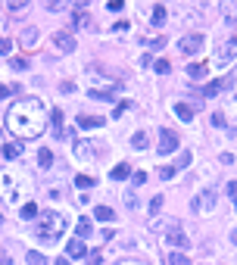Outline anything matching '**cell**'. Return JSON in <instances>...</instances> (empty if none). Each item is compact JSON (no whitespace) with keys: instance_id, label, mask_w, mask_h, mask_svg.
I'll use <instances>...</instances> for the list:
<instances>
[{"instance_id":"33","label":"cell","mask_w":237,"mask_h":265,"mask_svg":"<svg viewBox=\"0 0 237 265\" xmlns=\"http://www.w3.org/2000/svg\"><path fill=\"white\" fill-rule=\"evenodd\" d=\"M10 91H19V84H10V88H6V84H0V100L10 97Z\"/></svg>"},{"instance_id":"38","label":"cell","mask_w":237,"mask_h":265,"mask_svg":"<svg viewBox=\"0 0 237 265\" xmlns=\"http://www.w3.org/2000/svg\"><path fill=\"white\" fill-rule=\"evenodd\" d=\"M116 265H150V262H141V259H122V262H116Z\"/></svg>"},{"instance_id":"23","label":"cell","mask_w":237,"mask_h":265,"mask_svg":"<svg viewBox=\"0 0 237 265\" xmlns=\"http://www.w3.org/2000/svg\"><path fill=\"white\" fill-rule=\"evenodd\" d=\"M218 91H222V81H209V84H203V97H215Z\"/></svg>"},{"instance_id":"32","label":"cell","mask_w":237,"mask_h":265,"mask_svg":"<svg viewBox=\"0 0 237 265\" xmlns=\"http://www.w3.org/2000/svg\"><path fill=\"white\" fill-rule=\"evenodd\" d=\"M168 69H172V66H168L166 59H156V72H159V75H168Z\"/></svg>"},{"instance_id":"21","label":"cell","mask_w":237,"mask_h":265,"mask_svg":"<svg viewBox=\"0 0 237 265\" xmlns=\"http://www.w3.org/2000/svg\"><path fill=\"white\" fill-rule=\"evenodd\" d=\"M84 22H88V6L75 3V25H84Z\"/></svg>"},{"instance_id":"30","label":"cell","mask_w":237,"mask_h":265,"mask_svg":"<svg viewBox=\"0 0 237 265\" xmlns=\"http://www.w3.org/2000/svg\"><path fill=\"white\" fill-rule=\"evenodd\" d=\"M228 196H231V203L237 209V181H228Z\"/></svg>"},{"instance_id":"11","label":"cell","mask_w":237,"mask_h":265,"mask_svg":"<svg viewBox=\"0 0 237 265\" xmlns=\"http://www.w3.org/2000/svg\"><path fill=\"white\" fill-rule=\"evenodd\" d=\"M103 122H106L103 116H78V125L81 128H100Z\"/></svg>"},{"instance_id":"28","label":"cell","mask_w":237,"mask_h":265,"mask_svg":"<svg viewBox=\"0 0 237 265\" xmlns=\"http://www.w3.org/2000/svg\"><path fill=\"white\" fill-rule=\"evenodd\" d=\"M35 44H38V31L28 28V31H25V47H35Z\"/></svg>"},{"instance_id":"13","label":"cell","mask_w":237,"mask_h":265,"mask_svg":"<svg viewBox=\"0 0 237 265\" xmlns=\"http://www.w3.org/2000/svg\"><path fill=\"white\" fill-rule=\"evenodd\" d=\"M206 72H209V63H190V66H188V75H190V78H203Z\"/></svg>"},{"instance_id":"35","label":"cell","mask_w":237,"mask_h":265,"mask_svg":"<svg viewBox=\"0 0 237 265\" xmlns=\"http://www.w3.org/2000/svg\"><path fill=\"white\" fill-rule=\"evenodd\" d=\"M10 50H13V41H6V38H0V53H6V56H10Z\"/></svg>"},{"instance_id":"40","label":"cell","mask_w":237,"mask_h":265,"mask_svg":"<svg viewBox=\"0 0 237 265\" xmlns=\"http://www.w3.org/2000/svg\"><path fill=\"white\" fill-rule=\"evenodd\" d=\"M53 265H69V259H56V262H53Z\"/></svg>"},{"instance_id":"9","label":"cell","mask_w":237,"mask_h":265,"mask_svg":"<svg viewBox=\"0 0 237 265\" xmlns=\"http://www.w3.org/2000/svg\"><path fill=\"white\" fill-rule=\"evenodd\" d=\"M166 241L168 243H172V246H184V250H188V234H184V231L181 228H172V231H168V234H166Z\"/></svg>"},{"instance_id":"12","label":"cell","mask_w":237,"mask_h":265,"mask_svg":"<svg viewBox=\"0 0 237 265\" xmlns=\"http://www.w3.org/2000/svg\"><path fill=\"white\" fill-rule=\"evenodd\" d=\"M109 175H113V181H125V178L131 175V166H128V162H118V166H116Z\"/></svg>"},{"instance_id":"15","label":"cell","mask_w":237,"mask_h":265,"mask_svg":"<svg viewBox=\"0 0 237 265\" xmlns=\"http://www.w3.org/2000/svg\"><path fill=\"white\" fill-rule=\"evenodd\" d=\"M84 250H88V246H84V241H78V237H75V241H69V246H66V253L75 256V259H78V256H84Z\"/></svg>"},{"instance_id":"19","label":"cell","mask_w":237,"mask_h":265,"mask_svg":"<svg viewBox=\"0 0 237 265\" xmlns=\"http://www.w3.org/2000/svg\"><path fill=\"white\" fill-rule=\"evenodd\" d=\"M94 216H97L100 221H113V218H116V209H109V206H97V209H94Z\"/></svg>"},{"instance_id":"31","label":"cell","mask_w":237,"mask_h":265,"mask_svg":"<svg viewBox=\"0 0 237 265\" xmlns=\"http://www.w3.org/2000/svg\"><path fill=\"white\" fill-rule=\"evenodd\" d=\"M28 265H44V256H41V253H35V250H31V253H28Z\"/></svg>"},{"instance_id":"5","label":"cell","mask_w":237,"mask_h":265,"mask_svg":"<svg viewBox=\"0 0 237 265\" xmlns=\"http://www.w3.org/2000/svg\"><path fill=\"white\" fill-rule=\"evenodd\" d=\"M193 209L197 212H213L215 209V191H209V187L200 191L197 196H193Z\"/></svg>"},{"instance_id":"29","label":"cell","mask_w":237,"mask_h":265,"mask_svg":"<svg viewBox=\"0 0 237 265\" xmlns=\"http://www.w3.org/2000/svg\"><path fill=\"white\" fill-rule=\"evenodd\" d=\"M88 265H103V253H88Z\"/></svg>"},{"instance_id":"18","label":"cell","mask_w":237,"mask_h":265,"mask_svg":"<svg viewBox=\"0 0 237 265\" xmlns=\"http://www.w3.org/2000/svg\"><path fill=\"white\" fill-rule=\"evenodd\" d=\"M75 231H78V241H88L91 237V218H78V228Z\"/></svg>"},{"instance_id":"22","label":"cell","mask_w":237,"mask_h":265,"mask_svg":"<svg viewBox=\"0 0 237 265\" xmlns=\"http://www.w3.org/2000/svg\"><path fill=\"white\" fill-rule=\"evenodd\" d=\"M166 265H188V256H184V253H168Z\"/></svg>"},{"instance_id":"7","label":"cell","mask_w":237,"mask_h":265,"mask_svg":"<svg viewBox=\"0 0 237 265\" xmlns=\"http://www.w3.org/2000/svg\"><path fill=\"white\" fill-rule=\"evenodd\" d=\"M53 44H56L59 53H72V50H75V38L69 35V31H56V35H53Z\"/></svg>"},{"instance_id":"3","label":"cell","mask_w":237,"mask_h":265,"mask_svg":"<svg viewBox=\"0 0 237 265\" xmlns=\"http://www.w3.org/2000/svg\"><path fill=\"white\" fill-rule=\"evenodd\" d=\"M0 200H3V203H16V200H19V184H16V178L6 172V169H0Z\"/></svg>"},{"instance_id":"8","label":"cell","mask_w":237,"mask_h":265,"mask_svg":"<svg viewBox=\"0 0 237 265\" xmlns=\"http://www.w3.org/2000/svg\"><path fill=\"white\" fill-rule=\"evenodd\" d=\"M172 150H178V134L175 131H159V153H172Z\"/></svg>"},{"instance_id":"26","label":"cell","mask_w":237,"mask_h":265,"mask_svg":"<svg viewBox=\"0 0 237 265\" xmlns=\"http://www.w3.org/2000/svg\"><path fill=\"white\" fill-rule=\"evenodd\" d=\"M75 184H78L81 191H88V187H94V178H88V175H78V178H75Z\"/></svg>"},{"instance_id":"16","label":"cell","mask_w":237,"mask_h":265,"mask_svg":"<svg viewBox=\"0 0 237 265\" xmlns=\"http://www.w3.org/2000/svg\"><path fill=\"white\" fill-rule=\"evenodd\" d=\"M22 153V144L19 141H13V144H3V159H16Z\"/></svg>"},{"instance_id":"24","label":"cell","mask_w":237,"mask_h":265,"mask_svg":"<svg viewBox=\"0 0 237 265\" xmlns=\"http://www.w3.org/2000/svg\"><path fill=\"white\" fill-rule=\"evenodd\" d=\"M134 147H138V150H147L150 147V138H147V134H143V131H138V134H134Z\"/></svg>"},{"instance_id":"42","label":"cell","mask_w":237,"mask_h":265,"mask_svg":"<svg viewBox=\"0 0 237 265\" xmlns=\"http://www.w3.org/2000/svg\"><path fill=\"white\" fill-rule=\"evenodd\" d=\"M231 237H234V243H237V231H234V234H231Z\"/></svg>"},{"instance_id":"36","label":"cell","mask_w":237,"mask_h":265,"mask_svg":"<svg viewBox=\"0 0 237 265\" xmlns=\"http://www.w3.org/2000/svg\"><path fill=\"white\" fill-rule=\"evenodd\" d=\"M188 162H190V153H184V156H181V159H178V166H175V172H178V169H184V166H188Z\"/></svg>"},{"instance_id":"6","label":"cell","mask_w":237,"mask_h":265,"mask_svg":"<svg viewBox=\"0 0 237 265\" xmlns=\"http://www.w3.org/2000/svg\"><path fill=\"white\" fill-rule=\"evenodd\" d=\"M203 44H206V38H203V35H184L181 41H178L181 53H197V50H203Z\"/></svg>"},{"instance_id":"34","label":"cell","mask_w":237,"mask_h":265,"mask_svg":"<svg viewBox=\"0 0 237 265\" xmlns=\"http://www.w3.org/2000/svg\"><path fill=\"white\" fill-rule=\"evenodd\" d=\"M159 178H175V166H163L159 169Z\"/></svg>"},{"instance_id":"4","label":"cell","mask_w":237,"mask_h":265,"mask_svg":"<svg viewBox=\"0 0 237 265\" xmlns=\"http://www.w3.org/2000/svg\"><path fill=\"white\" fill-rule=\"evenodd\" d=\"M237 59V38H228L222 47H218V53H215V66L218 69H225V66H231Z\"/></svg>"},{"instance_id":"37","label":"cell","mask_w":237,"mask_h":265,"mask_svg":"<svg viewBox=\"0 0 237 265\" xmlns=\"http://www.w3.org/2000/svg\"><path fill=\"white\" fill-rule=\"evenodd\" d=\"M150 209H153V212H159V209H163V196H153V203H150Z\"/></svg>"},{"instance_id":"14","label":"cell","mask_w":237,"mask_h":265,"mask_svg":"<svg viewBox=\"0 0 237 265\" xmlns=\"http://www.w3.org/2000/svg\"><path fill=\"white\" fill-rule=\"evenodd\" d=\"M175 116L181 119V122H190V119H193V106L190 103H178L175 106Z\"/></svg>"},{"instance_id":"41","label":"cell","mask_w":237,"mask_h":265,"mask_svg":"<svg viewBox=\"0 0 237 265\" xmlns=\"http://www.w3.org/2000/svg\"><path fill=\"white\" fill-rule=\"evenodd\" d=\"M0 265H10V259H3V256H0Z\"/></svg>"},{"instance_id":"25","label":"cell","mask_w":237,"mask_h":265,"mask_svg":"<svg viewBox=\"0 0 237 265\" xmlns=\"http://www.w3.org/2000/svg\"><path fill=\"white\" fill-rule=\"evenodd\" d=\"M10 66L22 72V69H28V59H25V56H13V59H10Z\"/></svg>"},{"instance_id":"27","label":"cell","mask_w":237,"mask_h":265,"mask_svg":"<svg viewBox=\"0 0 237 265\" xmlns=\"http://www.w3.org/2000/svg\"><path fill=\"white\" fill-rule=\"evenodd\" d=\"M153 22H156V25L166 22V6H153Z\"/></svg>"},{"instance_id":"17","label":"cell","mask_w":237,"mask_h":265,"mask_svg":"<svg viewBox=\"0 0 237 265\" xmlns=\"http://www.w3.org/2000/svg\"><path fill=\"white\" fill-rule=\"evenodd\" d=\"M38 166H41V169H50V166H53V153H50L47 147L38 150Z\"/></svg>"},{"instance_id":"39","label":"cell","mask_w":237,"mask_h":265,"mask_svg":"<svg viewBox=\"0 0 237 265\" xmlns=\"http://www.w3.org/2000/svg\"><path fill=\"white\" fill-rule=\"evenodd\" d=\"M213 125L222 128V125H225V116H222V113H215V116H213Z\"/></svg>"},{"instance_id":"10","label":"cell","mask_w":237,"mask_h":265,"mask_svg":"<svg viewBox=\"0 0 237 265\" xmlns=\"http://www.w3.org/2000/svg\"><path fill=\"white\" fill-rule=\"evenodd\" d=\"M75 156L78 159H94V147L88 141H75Z\"/></svg>"},{"instance_id":"1","label":"cell","mask_w":237,"mask_h":265,"mask_svg":"<svg viewBox=\"0 0 237 265\" xmlns=\"http://www.w3.org/2000/svg\"><path fill=\"white\" fill-rule=\"evenodd\" d=\"M6 128L16 134L19 141L38 138L47 128V109L38 97H22L6 109Z\"/></svg>"},{"instance_id":"20","label":"cell","mask_w":237,"mask_h":265,"mask_svg":"<svg viewBox=\"0 0 237 265\" xmlns=\"http://www.w3.org/2000/svg\"><path fill=\"white\" fill-rule=\"evenodd\" d=\"M19 216H22L25 221H31V218H38V216H41V212H38V206H35V203H25V206H22V212H19Z\"/></svg>"},{"instance_id":"2","label":"cell","mask_w":237,"mask_h":265,"mask_svg":"<svg viewBox=\"0 0 237 265\" xmlns=\"http://www.w3.org/2000/svg\"><path fill=\"white\" fill-rule=\"evenodd\" d=\"M66 228V216L63 212H41L38 221H35V234L41 237L44 243H53Z\"/></svg>"}]
</instances>
